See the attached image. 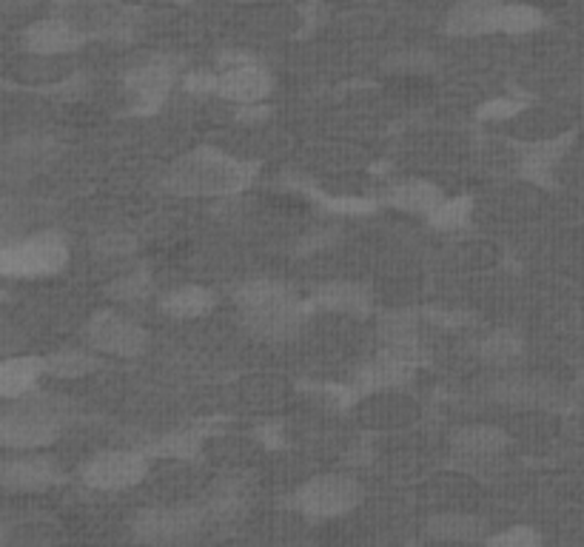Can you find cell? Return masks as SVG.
Here are the masks:
<instances>
[{
    "mask_svg": "<svg viewBox=\"0 0 584 547\" xmlns=\"http://www.w3.org/2000/svg\"><path fill=\"white\" fill-rule=\"evenodd\" d=\"M69 248L61 234L44 232L21 243H7L0 251V271L7 277H46L66 265Z\"/></svg>",
    "mask_w": 584,
    "mask_h": 547,
    "instance_id": "2",
    "label": "cell"
},
{
    "mask_svg": "<svg viewBox=\"0 0 584 547\" xmlns=\"http://www.w3.org/2000/svg\"><path fill=\"white\" fill-rule=\"evenodd\" d=\"M174 83V72L165 63H151V66H142L137 72L126 77L128 95L135 98V105L140 112H151L163 103V98L169 95Z\"/></svg>",
    "mask_w": 584,
    "mask_h": 547,
    "instance_id": "13",
    "label": "cell"
},
{
    "mask_svg": "<svg viewBox=\"0 0 584 547\" xmlns=\"http://www.w3.org/2000/svg\"><path fill=\"white\" fill-rule=\"evenodd\" d=\"M183 83H186V91H191V95H218L220 75H211L206 69H197V72H188Z\"/></svg>",
    "mask_w": 584,
    "mask_h": 547,
    "instance_id": "34",
    "label": "cell"
},
{
    "mask_svg": "<svg viewBox=\"0 0 584 547\" xmlns=\"http://www.w3.org/2000/svg\"><path fill=\"white\" fill-rule=\"evenodd\" d=\"M468 214H471V200H468V197H457V200H443V203L427 214V220H431L436 228L450 232V228H459V225L468 223Z\"/></svg>",
    "mask_w": 584,
    "mask_h": 547,
    "instance_id": "29",
    "label": "cell"
},
{
    "mask_svg": "<svg viewBox=\"0 0 584 547\" xmlns=\"http://www.w3.org/2000/svg\"><path fill=\"white\" fill-rule=\"evenodd\" d=\"M480 353L487 362H510L522 353V339L513 331H496L482 343Z\"/></svg>",
    "mask_w": 584,
    "mask_h": 547,
    "instance_id": "28",
    "label": "cell"
},
{
    "mask_svg": "<svg viewBox=\"0 0 584 547\" xmlns=\"http://www.w3.org/2000/svg\"><path fill=\"white\" fill-rule=\"evenodd\" d=\"M149 288V279L146 274H132V277H123L112 285V294L117 300H135V297H142Z\"/></svg>",
    "mask_w": 584,
    "mask_h": 547,
    "instance_id": "33",
    "label": "cell"
},
{
    "mask_svg": "<svg viewBox=\"0 0 584 547\" xmlns=\"http://www.w3.org/2000/svg\"><path fill=\"white\" fill-rule=\"evenodd\" d=\"M496 399H502L508 406H519V408H533L547 402V390L545 385H536L533 380H505V383L496 385Z\"/></svg>",
    "mask_w": 584,
    "mask_h": 547,
    "instance_id": "24",
    "label": "cell"
},
{
    "mask_svg": "<svg viewBox=\"0 0 584 547\" xmlns=\"http://www.w3.org/2000/svg\"><path fill=\"white\" fill-rule=\"evenodd\" d=\"M214 306V294L206 291V288H197V285H186V288H177V291L165 294L160 308L165 314L172 316H202L206 311H211Z\"/></svg>",
    "mask_w": 584,
    "mask_h": 547,
    "instance_id": "22",
    "label": "cell"
},
{
    "mask_svg": "<svg viewBox=\"0 0 584 547\" xmlns=\"http://www.w3.org/2000/svg\"><path fill=\"white\" fill-rule=\"evenodd\" d=\"M83 35L75 23L61 21V17H49V21H38L26 26L23 32V49L40 58H58V54L75 52L77 46L83 43Z\"/></svg>",
    "mask_w": 584,
    "mask_h": 547,
    "instance_id": "10",
    "label": "cell"
},
{
    "mask_svg": "<svg viewBox=\"0 0 584 547\" xmlns=\"http://www.w3.org/2000/svg\"><path fill=\"white\" fill-rule=\"evenodd\" d=\"M408 380H411V360H402V357H394V353H385V360L368 365L357 376V383L362 388H397Z\"/></svg>",
    "mask_w": 584,
    "mask_h": 547,
    "instance_id": "21",
    "label": "cell"
},
{
    "mask_svg": "<svg viewBox=\"0 0 584 547\" xmlns=\"http://www.w3.org/2000/svg\"><path fill=\"white\" fill-rule=\"evenodd\" d=\"M3 487L9 494H32V490H44L61 482V471L52 459L46 457H23L12 459L3 465Z\"/></svg>",
    "mask_w": 584,
    "mask_h": 547,
    "instance_id": "11",
    "label": "cell"
},
{
    "mask_svg": "<svg viewBox=\"0 0 584 547\" xmlns=\"http://www.w3.org/2000/svg\"><path fill=\"white\" fill-rule=\"evenodd\" d=\"M46 374V360L38 357H9L0 365V394L3 399H21L38 383V376Z\"/></svg>",
    "mask_w": 584,
    "mask_h": 547,
    "instance_id": "15",
    "label": "cell"
},
{
    "mask_svg": "<svg viewBox=\"0 0 584 547\" xmlns=\"http://www.w3.org/2000/svg\"><path fill=\"white\" fill-rule=\"evenodd\" d=\"M197 450H200V434L195 431H177V434H169L165 439L151 445V453H160V457L191 459Z\"/></svg>",
    "mask_w": 584,
    "mask_h": 547,
    "instance_id": "30",
    "label": "cell"
},
{
    "mask_svg": "<svg viewBox=\"0 0 584 547\" xmlns=\"http://www.w3.org/2000/svg\"><path fill=\"white\" fill-rule=\"evenodd\" d=\"M524 109V100L519 98H496L490 103H485L480 109V121H505V117H513Z\"/></svg>",
    "mask_w": 584,
    "mask_h": 547,
    "instance_id": "32",
    "label": "cell"
},
{
    "mask_svg": "<svg viewBox=\"0 0 584 547\" xmlns=\"http://www.w3.org/2000/svg\"><path fill=\"white\" fill-rule=\"evenodd\" d=\"M100 362L86 351H61L46 360V374L61 376V380H75V376L91 374Z\"/></svg>",
    "mask_w": 584,
    "mask_h": 547,
    "instance_id": "26",
    "label": "cell"
},
{
    "mask_svg": "<svg viewBox=\"0 0 584 547\" xmlns=\"http://www.w3.org/2000/svg\"><path fill=\"white\" fill-rule=\"evenodd\" d=\"M86 339L91 348L114 357H137L149 345V334L140 325L114 311H100L98 316H91V323L86 325Z\"/></svg>",
    "mask_w": 584,
    "mask_h": 547,
    "instance_id": "7",
    "label": "cell"
},
{
    "mask_svg": "<svg viewBox=\"0 0 584 547\" xmlns=\"http://www.w3.org/2000/svg\"><path fill=\"white\" fill-rule=\"evenodd\" d=\"M288 288L283 283H274V279H251L237 291V302H240L243 311L257 306H265V302L277 300V297H285Z\"/></svg>",
    "mask_w": 584,
    "mask_h": 547,
    "instance_id": "27",
    "label": "cell"
},
{
    "mask_svg": "<svg viewBox=\"0 0 584 547\" xmlns=\"http://www.w3.org/2000/svg\"><path fill=\"white\" fill-rule=\"evenodd\" d=\"M316 306L343 311V314H368L371 311V297H368L362 285L331 283L316 291Z\"/></svg>",
    "mask_w": 584,
    "mask_h": 547,
    "instance_id": "19",
    "label": "cell"
},
{
    "mask_svg": "<svg viewBox=\"0 0 584 547\" xmlns=\"http://www.w3.org/2000/svg\"><path fill=\"white\" fill-rule=\"evenodd\" d=\"M54 146L46 137H21L7 149L3 154V174L9 181H21V177H29L38 169H44L52 158Z\"/></svg>",
    "mask_w": 584,
    "mask_h": 547,
    "instance_id": "14",
    "label": "cell"
},
{
    "mask_svg": "<svg viewBox=\"0 0 584 547\" xmlns=\"http://www.w3.org/2000/svg\"><path fill=\"white\" fill-rule=\"evenodd\" d=\"M202 527L200 508H151L132 522L137 542L146 545H181L191 542Z\"/></svg>",
    "mask_w": 584,
    "mask_h": 547,
    "instance_id": "4",
    "label": "cell"
},
{
    "mask_svg": "<svg viewBox=\"0 0 584 547\" xmlns=\"http://www.w3.org/2000/svg\"><path fill=\"white\" fill-rule=\"evenodd\" d=\"M380 334H383L388 353L411 360L417 357V320L408 311H394L380 320Z\"/></svg>",
    "mask_w": 584,
    "mask_h": 547,
    "instance_id": "16",
    "label": "cell"
},
{
    "mask_svg": "<svg viewBox=\"0 0 584 547\" xmlns=\"http://www.w3.org/2000/svg\"><path fill=\"white\" fill-rule=\"evenodd\" d=\"M302 316H306V308L297 302V297H294L291 291L285 294V297H277V300L265 302V306L243 311V320H246L248 331L262 339L291 337V334H297V328H300Z\"/></svg>",
    "mask_w": 584,
    "mask_h": 547,
    "instance_id": "9",
    "label": "cell"
},
{
    "mask_svg": "<svg viewBox=\"0 0 584 547\" xmlns=\"http://www.w3.org/2000/svg\"><path fill=\"white\" fill-rule=\"evenodd\" d=\"M135 248V237L117 232V234H105L98 240V251L105 257H117V254H128Z\"/></svg>",
    "mask_w": 584,
    "mask_h": 547,
    "instance_id": "35",
    "label": "cell"
},
{
    "mask_svg": "<svg viewBox=\"0 0 584 547\" xmlns=\"http://www.w3.org/2000/svg\"><path fill=\"white\" fill-rule=\"evenodd\" d=\"M545 26V15L536 7L527 3H502V15H499V32L508 35H527Z\"/></svg>",
    "mask_w": 584,
    "mask_h": 547,
    "instance_id": "25",
    "label": "cell"
},
{
    "mask_svg": "<svg viewBox=\"0 0 584 547\" xmlns=\"http://www.w3.org/2000/svg\"><path fill=\"white\" fill-rule=\"evenodd\" d=\"M487 545H502V547H536L542 542V536L533 527L517 525L505 533H496V536H487Z\"/></svg>",
    "mask_w": 584,
    "mask_h": 547,
    "instance_id": "31",
    "label": "cell"
},
{
    "mask_svg": "<svg viewBox=\"0 0 584 547\" xmlns=\"http://www.w3.org/2000/svg\"><path fill=\"white\" fill-rule=\"evenodd\" d=\"M257 165L234 160L218 149H197L172 165L165 188L177 195H232L251 183Z\"/></svg>",
    "mask_w": 584,
    "mask_h": 547,
    "instance_id": "1",
    "label": "cell"
},
{
    "mask_svg": "<svg viewBox=\"0 0 584 547\" xmlns=\"http://www.w3.org/2000/svg\"><path fill=\"white\" fill-rule=\"evenodd\" d=\"M499 15H502V3H494V0H464V3L450 9L448 32L450 35H462V38L490 35V32H499Z\"/></svg>",
    "mask_w": 584,
    "mask_h": 547,
    "instance_id": "12",
    "label": "cell"
},
{
    "mask_svg": "<svg viewBox=\"0 0 584 547\" xmlns=\"http://www.w3.org/2000/svg\"><path fill=\"white\" fill-rule=\"evenodd\" d=\"M427 536L439 542H480L485 539L482 531V519L462 517V513H443V517H434L427 522Z\"/></svg>",
    "mask_w": 584,
    "mask_h": 547,
    "instance_id": "20",
    "label": "cell"
},
{
    "mask_svg": "<svg viewBox=\"0 0 584 547\" xmlns=\"http://www.w3.org/2000/svg\"><path fill=\"white\" fill-rule=\"evenodd\" d=\"M360 502V485L348 476H320L311 480L297 490L294 505L314 519H328L348 513L353 505Z\"/></svg>",
    "mask_w": 584,
    "mask_h": 547,
    "instance_id": "5",
    "label": "cell"
},
{
    "mask_svg": "<svg viewBox=\"0 0 584 547\" xmlns=\"http://www.w3.org/2000/svg\"><path fill=\"white\" fill-rule=\"evenodd\" d=\"M61 417L40 402H23L21 408H9L0 420V439L7 448H40L58 439Z\"/></svg>",
    "mask_w": 584,
    "mask_h": 547,
    "instance_id": "3",
    "label": "cell"
},
{
    "mask_svg": "<svg viewBox=\"0 0 584 547\" xmlns=\"http://www.w3.org/2000/svg\"><path fill=\"white\" fill-rule=\"evenodd\" d=\"M223 63H228V69L220 72V83H218V95L232 103H262L269 98L271 89H274V80L262 66L257 63L246 61V58H228L225 54Z\"/></svg>",
    "mask_w": 584,
    "mask_h": 547,
    "instance_id": "8",
    "label": "cell"
},
{
    "mask_svg": "<svg viewBox=\"0 0 584 547\" xmlns=\"http://www.w3.org/2000/svg\"><path fill=\"white\" fill-rule=\"evenodd\" d=\"M505 445H508V436L499 431V427H462L453 434V448L464 457L473 459H485V457H496V453H502Z\"/></svg>",
    "mask_w": 584,
    "mask_h": 547,
    "instance_id": "17",
    "label": "cell"
},
{
    "mask_svg": "<svg viewBox=\"0 0 584 547\" xmlns=\"http://www.w3.org/2000/svg\"><path fill=\"white\" fill-rule=\"evenodd\" d=\"M443 200V191L425 181L399 183V186H394L388 191L390 206H397L402 211H413V214H431Z\"/></svg>",
    "mask_w": 584,
    "mask_h": 547,
    "instance_id": "18",
    "label": "cell"
},
{
    "mask_svg": "<svg viewBox=\"0 0 584 547\" xmlns=\"http://www.w3.org/2000/svg\"><path fill=\"white\" fill-rule=\"evenodd\" d=\"M568 142L570 137H562V140L536 142V146H531V149L524 151V177H531V181L536 183L550 181V165L568 149Z\"/></svg>",
    "mask_w": 584,
    "mask_h": 547,
    "instance_id": "23",
    "label": "cell"
},
{
    "mask_svg": "<svg viewBox=\"0 0 584 547\" xmlns=\"http://www.w3.org/2000/svg\"><path fill=\"white\" fill-rule=\"evenodd\" d=\"M146 471H149V459L137 450H109V453L89 459L83 465L80 476L86 485L98 487V490H123V487L137 485Z\"/></svg>",
    "mask_w": 584,
    "mask_h": 547,
    "instance_id": "6",
    "label": "cell"
}]
</instances>
